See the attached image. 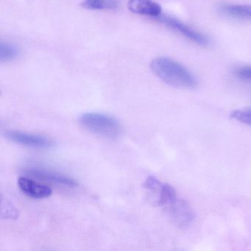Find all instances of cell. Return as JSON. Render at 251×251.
I'll return each mask as SVG.
<instances>
[{
	"mask_svg": "<svg viewBox=\"0 0 251 251\" xmlns=\"http://www.w3.org/2000/svg\"><path fill=\"white\" fill-rule=\"evenodd\" d=\"M151 70L162 81L180 89H194L198 85L195 76L180 63L166 57L152 60Z\"/></svg>",
	"mask_w": 251,
	"mask_h": 251,
	"instance_id": "6da1fadb",
	"label": "cell"
},
{
	"mask_svg": "<svg viewBox=\"0 0 251 251\" xmlns=\"http://www.w3.org/2000/svg\"><path fill=\"white\" fill-rule=\"evenodd\" d=\"M79 123L87 131L104 139L114 140L118 139L123 133L120 122L104 113H84L80 116Z\"/></svg>",
	"mask_w": 251,
	"mask_h": 251,
	"instance_id": "7a4b0ae2",
	"label": "cell"
},
{
	"mask_svg": "<svg viewBox=\"0 0 251 251\" xmlns=\"http://www.w3.org/2000/svg\"><path fill=\"white\" fill-rule=\"evenodd\" d=\"M3 136L10 142L22 146L38 149H50L55 146V141L43 135L27 133L17 130H7Z\"/></svg>",
	"mask_w": 251,
	"mask_h": 251,
	"instance_id": "3957f363",
	"label": "cell"
},
{
	"mask_svg": "<svg viewBox=\"0 0 251 251\" xmlns=\"http://www.w3.org/2000/svg\"><path fill=\"white\" fill-rule=\"evenodd\" d=\"M156 20L159 23H162L164 25L168 27L169 28L175 30L184 36L186 39L195 42L197 45L207 46L209 43L208 38L205 35L202 34L198 30L192 28L189 26L186 25V24L174 17L161 14V15L157 17Z\"/></svg>",
	"mask_w": 251,
	"mask_h": 251,
	"instance_id": "277c9868",
	"label": "cell"
},
{
	"mask_svg": "<svg viewBox=\"0 0 251 251\" xmlns=\"http://www.w3.org/2000/svg\"><path fill=\"white\" fill-rule=\"evenodd\" d=\"M27 174L40 180L52 182L66 187H77L78 186V183L75 179L58 172L43 167H30L27 170Z\"/></svg>",
	"mask_w": 251,
	"mask_h": 251,
	"instance_id": "5b68a950",
	"label": "cell"
},
{
	"mask_svg": "<svg viewBox=\"0 0 251 251\" xmlns=\"http://www.w3.org/2000/svg\"><path fill=\"white\" fill-rule=\"evenodd\" d=\"M176 226L184 227L189 226L195 218L193 210L186 201L177 198L176 202L166 208Z\"/></svg>",
	"mask_w": 251,
	"mask_h": 251,
	"instance_id": "8992f818",
	"label": "cell"
},
{
	"mask_svg": "<svg viewBox=\"0 0 251 251\" xmlns=\"http://www.w3.org/2000/svg\"><path fill=\"white\" fill-rule=\"evenodd\" d=\"M18 186L26 196L33 199H45L50 198L52 193L49 186L25 176L19 177Z\"/></svg>",
	"mask_w": 251,
	"mask_h": 251,
	"instance_id": "52a82bcc",
	"label": "cell"
},
{
	"mask_svg": "<svg viewBox=\"0 0 251 251\" xmlns=\"http://www.w3.org/2000/svg\"><path fill=\"white\" fill-rule=\"evenodd\" d=\"M127 8L133 14L155 19L162 12L161 5L154 0H129Z\"/></svg>",
	"mask_w": 251,
	"mask_h": 251,
	"instance_id": "ba28073f",
	"label": "cell"
},
{
	"mask_svg": "<svg viewBox=\"0 0 251 251\" xmlns=\"http://www.w3.org/2000/svg\"><path fill=\"white\" fill-rule=\"evenodd\" d=\"M220 10L228 17L251 20V5L224 4L220 7Z\"/></svg>",
	"mask_w": 251,
	"mask_h": 251,
	"instance_id": "9c48e42d",
	"label": "cell"
},
{
	"mask_svg": "<svg viewBox=\"0 0 251 251\" xmlns=\"http://www.w3.org/2000/svg\"><path fill=\"white\" fill-rule=\"evenodd\" d=\"M81 6L91 11H114L118 8L115 0H83Z\"/></svg>",
	"mask_w": 251,
	"mask_h": 251,
	"instance_id": "30bf717a",
	"label": "cell"
},
{
	"mask_svg": "<svg viewBox=\"0 0 251 251\" xmlns=\"http://www.w3.org/2000/svg\"><path fill=\"white\" fill-rule=\"evenodd\" d=\"M20 50L16 45L9 42H1L0 44V61L8 62L17 58Z\"/></svg>",
	"mask_w": 251,
	"mask_h": 251,
	"instance_id": "8fae6325",
	"label": "cell"
},
{
	"mask_svg": "<svg viewBox=\"0 0 251 251\" xmlns=\"http://www.w3.org/2000/svg\"><path fill=\"white\" fill-rule=\"evenodd\" d=\"M230 117L236 121L251 126V109H240L233 111Z\"/></svg>",
	"mask_w": 251,
	"mask_h": 251,
	"instance_id": "7c38bea8",
	"label": "cell"
},
{
	"mask_svg": "<svg viewBox=\"0 0 251 251\" xmlns=\"http://www.w3.org/2000/svg\"><path fill=\"white\" fill-rule=\"evenodd\" d=\"M1 216L2 218L15 219L18 216L17 209L11 205V202L8 201H2V206H1Z\"/></svg>",
	"mask_w": 251,
	"mask_h": 251,
	"instance_id": "4fadbf2b",
	"label": "cell"
},
{
	"mask_svg": "<svg viewBox=\"0 0 251 251\" xmlns=\"http://www.w3.org/2000/svg\"><path fill=\"white\" fill-rule=\"evenodd\" d=\"M236 77L245 81L251 83V66H243L239 67L235 71Z\"/></svg>",
	"mask_w": 251,
	"mask_h": 251,
	"instance_id": "5bb4252c",
	"label": "cell"
}]
</instances>
